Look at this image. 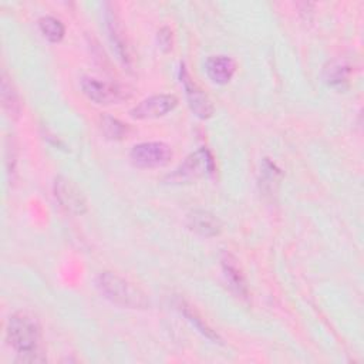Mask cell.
Returning <instances> with one entry per match:
<instances>
[{
    "mask_svg": "<svg viewBox=\"0 0 364 364\" xmlns=\"http://www.w3.org/2000/svg\"><path fill=\"white\" fill-rule=\"evenodd\" d=\"M7 341L18 353L20 361L40 363L44 357H40L38 346L41 340V328L38 321L26 311L14 313L7 323Z\"/></svg>",
    "mask_w": 364,
    "mask_h": 364,
    "instance_id": "cell-1",
    "label": "cell"
},
{
    "mask_svg": "<svg viewBox=\"0 0 364 364\" xmlns=\"http://www.w3.org/2000/svg\"><path fill=\"white\" fill-rule=\"evenodd\" d=\"M100 293L111 303L127 309L149 307L148 296L131 282L112 272H101L95 279Z\"/></svg>",
    "mask_w": 364,
    "mask_h": 364,
    "instance_id": "cell-2",
    "label": "cell"
},
{
    "mask_svg": "<svg viewBox=\"0 0 364 364\" xmlns=\"http://www.w3.org/2000/svg\"><path fill=\"white\" fill-rule=\"evenodd\" d=\"M80 85L84 95L98 105H114L129 98V91L125 87L95 77H82Z\"/></svg>",
    "mask_w": 364,
    "mask_h": 364,
    "instance_id": "cell-3",
    "label": "cell"
},
{
    "mask_svg": "<svg viewBox=\"0 0 364 364\" xmlns=\"http://www.w3.org/2000/svg\"><path fill=\"white\" fill-rule=\"evenodd\" d=\"M173 156L172 148L161 141L141 142L132 146L129 152V159L136 168L154 169L162 168L171 162Z\"/></svg>",
    "mask_w": 364,
    "mask_h": 364,
    "instance_id": "cell-4",
    "label": "cell"
},
{
    "mask_svg": "<svg viewBox=\"0 0 364 364\" xmlns=\"http://www.w3.org/2000/svg\"><path fill=\"white\" fill-rule=\"evenodd\" d=\"M215 171V164L210 152L205 148L188 155L185 161L169 175V181L175 183L191 182L202 176L210 175Z\"/></svg>",
    "mask_w": 364,
    "mask_h": 364,
    "instance_id": "cell-5",
    "label": "cell"
},
{
    "mask_svg": "<svg viewBox=\"0 0 364 364\" xmlns=\"http://www.w3.org/2000/svg\"><path fill=\"white\" fill-rule=\"evenodd\" d=\"M54 196L60 206L73 215L87 212V199L81 189L68 178L57 176L54 179Z\"/></svg>",
    "mask_w": 364,
    "mask_h": 364,
    "instance_id": "cell-6",
    "label": "cell"
},
{
    "mask_svg": "<svg viewBox=\"0 0 364 364\" xmlns=\"http://www.w3.org/2000/svg\"><path fill=\"white\" fill-rule=\"evenodd\" d=\"M178 105V98L173 94H155L139 104H136L131 111L129 115L134 119H156L165 117L171 111H173Z\"/></svg>",
    "mask_w": 364,
    "mask_h": 364,
    "instance_id": "cell-7",
    "label": "cell"
},
{
    "mask_svg": "<svg viewBox=\"0 0 364 364\" xmlns=\"http://www.w3.org/2000/svg\"><path fill=\"white\" fill-rule=\"evenodd\" d=\"M181 82L183 85L185 95L192 112L200 119L210 118L213 114L212 101L205 94V91L189 77L183 65L181 67Z\"/></svg>",
    "mask_w": 364,
    "mask_h": 364,
    "instance_id": "cell-8",
    "label": "cell"
},
{
    "mask_svg": "<svg viewBox=\"0 0 364 364\" xmlns=\"http://www.w3.org/2000/svg\"><path fill=\"white\" fill-rule=\"evenodd\" d=\"M188 228L200 236L213 237L222 232V222L209 210L195 209L188 215Z\"/></svg>",
    "mask_w": 364,
    "mask_h": 364,
    "instance_id": "cell-9",
    "label": "cell"
},
{
    "mask_svg": "<svg viewBox=\"0 0 364 364\" xmlns=\"http://www.w3.org/2000/svg\"><path fill=\"white\" fill-rule=\"evenodd\" d=\"M205 71L212 82L225 85L233 78L236 73V63L228 55H210L205 63Z\"/></svg>",
    "mask_w": 364,
    "mask_h": 364,
    "instance_id": "cell-10",
    "label": "cell"
},
{
    "mask_svg": "<svg viewBox=\"0 0 364 364\" xmlns=\"http://www.w3.org/2000/svg\"><path fill=\"white\" fill-rule=\"evenodd\" d=\"M105 20H107V26H108V33H109V38L112 43V47L115 48L118 57L121 58V61L124 63V65H131V55H129V48L127 44V40L122 34L119 21L117 14L112 10H107L105 14Z\"/></svg>",
    "mask_w": 364,
    "mask_h": 364,
    "instance_id": "cell-11",
    "label": "cell"
},
{
    "mask_svg": "<svg viewBox=\"0 0 364 364\" xmlns=\"http://www.w3.org/2000/svg\"><path fill=\"white\" fill-rule=\"evenodd\" d=\"M1 105L9 117H17L21 111V102L18 92L14 88L10 77L3 71L1 74Z\"/></svg>",
    "mask_w": 364,
    "mask_h": 364,
    "instance_id": "cell-12",
    "label": "cell"
},
{
    "mask_svg": "<svg viewBox=\"0 0 364 364\" xmlns=\"http://www.w3.org/2000/svg\"><path fill=\"white\" fill-rule=\"evenodd\" d=\"M222 266H223V272H225V277L229 282V286L239 294V296H246L247 290H246V283H245V277L239 269V266L236 264V260L230 256V255H225V257L222 259Z\"/></svg>",
    "mask_w": 364,
    "mask_h": 364,
    "instance_id": "cell-13",
    "label": "cell"
},
{
    "mask_svg": "<svg viewBox=\"0 0 364 364\" xmlns=\"http://www.w3.org/2000/svg\"><path fill=\"white\" fill-rule=\"evenodd\" d=\"M38 28L44 38H47L50 43H60L64 37L65 28L61 20L53 16H43L38 18Z\"/></svg>",
    "mask_w": 364,
    "mask_h": 364,
    "instance_id": "cell-14",
    "label": "cell"
},
{
    "mask_svg": "<svg viewBox=\"0 0 364 364\" xmlns=\"http://www.w3.org/2000/svg\"><path fill=\"white\" fill-rule=\"evenodd\" d=\"M348 75L350 67L341 60H334L324 68V78L333 87H343L348 81Z\"/></svg>",
    "mask_w": 364,
    "mask_h": 364,
    "instance_id": "cell-15",
    "label": "cell"
},
{
    "mask_svg": "<svg viewBox=\"0 0 364 364\" xmlns=\"http://www.w3.org/2000/svg\"><path fill=\"white\" fill-rule=\"evenodd\" d=\"M101 129L108 139H114V141L124 139L129 134V127L111 115L101 117Z\"/></svg>",
    "mask_w": 364,
    "mask_h": 364,
    "instance_id": "cell-16",
    "label": "cell"
},
{
    "mask_svg": "<svg viewBox=\"0 0 364 364\" xmlns=\"http://www.w3.org/2000/svg\"><path fill=\"white\" fill-rule=\"evenodd\" d=\"M179 307H181V311L185 314V317L202 333V334H205L206 337H209V338H212V340H219V337H218V334H215L213 331H212V328L210 327H208L206 326V323H203V320L195 313V310L192 309V307H189V306H186L183 301H181V304H179Z\"/></svg>",
    "mask_w": 364,
    "mask_h": 364,
    "instance_id": "cell-17",
    "label": "cell"
},
{
    "mask_svg": "<svg viewBox=\"0 0 364 364\" xmlns=\"http://www.w3.org/2000/svg\"><path fill=\"white\" fill-rule=\"evenodd\" d=\"M158 43L164 51H169L172 48V31L168 27H162L158 31Z\"/></svg>",
    "mask_w": 364,
    "mask_h": 364,
    "instance_id": "cell-18",
    "label": "cell"
}]
</instances>
